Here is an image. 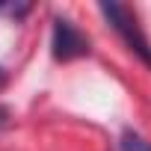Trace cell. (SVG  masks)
I'll return each mask as SVG.
<instances>
[{
    "instance_id": "6da1fadb",
    "label": "cell",
    "mask_w": 151,
    "mask_h": 151,
    "mask_svg": "<svg viewBox=\"0 0 151 151\" xmlns=\"http://www.w3.org/2000/svg\"><path fill=\"white\" fill-rule=\"evenodd\" d=\"M101 12L107 15V21L113 24V30L124 39V45L151 68V45H148V39H145V33L139 30V24H136V18H133V12L127 9V6H122V3H101Z\"/></svg>"
},
{
    "instance_id": "3957f363",
    "label": "cell",
    "mask_w": 151,
    "mask_h": 151,
    "mask_svg": "<svg viewBox=\"0 0 151 151\" xmlns=\"http://www.w3.org/2000/svg\"><path fill=\"white\" fill-rule=\"evenodd\" d=\"M122 151H151V145H148L142 136L124 130V133H122Z\"/></svg>"
},
{
    "instance_id": "277c9868",
    "label": "cell",
    "mask_w": 151,
    "mask_h": 151,
    "mask_svg": "<svg viewBox=\"0 0 151 151\" xmlns=\"http://www.w3.org/2000/svg\"><path fill=\"white\" fill-rule=\"evenodd\" d=\"M6 116H9V113H6V107H0V124L6 122Z\"/></svg>"
},
{
    "instance_id": "7a4b0ae2",
    "label": "cell",
    "mask_w": 151,
    "mask_h": 151,
    "mask_svg": "<svg viewBox=\"0 0 151 151\" xmlns=\"http://www.w3.org/2000/svg\"><path fill=\"white\" fill-rule=\"evenodd\" d=\"M50 45H53V56L62 59V62L89 53V39L68 18H53V39H50Z\"/></svg>"
}]
</instances>
